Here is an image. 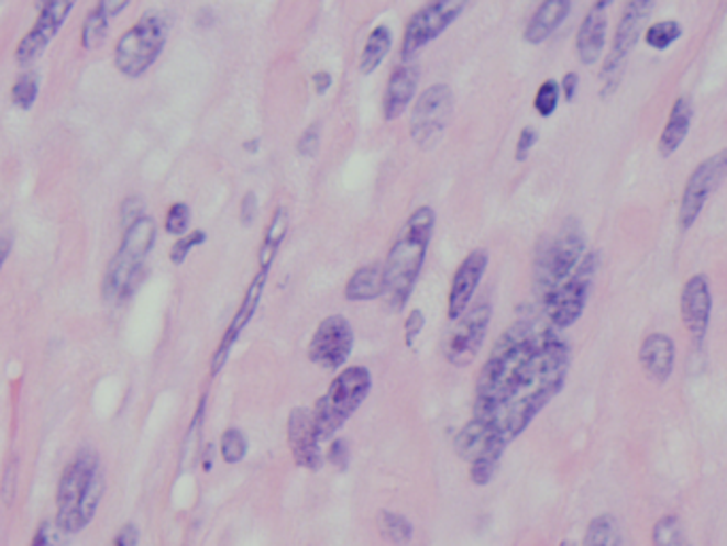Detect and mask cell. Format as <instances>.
Instances as JSON below:
<instances>
[{
	"mask_svg": "<svg viewBox=\"0 0 727 546\" xmlns=\"http://www.w3.org/2000/svg\"><path fill=\"white\" fill-rule=\"evenodd\" d=\"M385 281H383V264L373 261L362 268H357L345 286V298L351 302H362V300H375L383 296Z\"/></svg>",
	"mask_w": 727,
	"mask_h": 546,
	"instance_id": "cell-25",
	"label": "cell"
},
{
	"mask_svg": "<svg viewBox=\"0 0 727 546\" xmlns=\"http://www.w3.org/2000/svg\"><path fill=\"white\" fill-rule=\"evenodd\" d=\"M711 311H713V293H711L708 279L704 275H696L685 283L683 293H681V317H683L690 336L697 345L706 336V330L711 323Z\"/></svg>",
	"mask_w": 727,
	"mask_h": 546,
	"instance_id": "cell-19",
	"label": "cell"
},
{
	"mask_svg": "<svg viewBox=\"0 0 727 546\" xmlns=\"http://www.w3.org/2000/svg\"><path fill=\"white\" fill-rule=\"evenodd\" d=\"M583 546H626L621 525L615 514H598L585 530Z\"/></svg>",
	"mask_w": 727,
	"mask_h": 546,
	"instance_id": "cell-27",
	"label": "cell"
},
{
	"mask_svg": "<svg viewBox=\"0 0 727 546\" xmlns=\"http://www.w3.org/2000/svg\"><path fill=\"white\" fill-rule=\"evenodd\" d=\"M104 472L95 450H79L64 468L56 491V525L63 534L84 532L102 502Z\"/></svg>",
	"mask_w": 727,
	"mask_h": 546,
	"instance_id": "cell-3",
	"label": "cell"
},
{
	"mask_svg": "<svg viewBox=\"0 0 727 546\" xmlns=\"http://www.w3.org/2000/svg\"><path fill=\"white\" fill-rule=\"evenodd\" d=\"M423 325H426L423 313H421L419 309L411 311V315H409L407 322H405V343H407V347H412V345H415V341H417V336L421 334Z\"/></svg>",
	"mask_w": 727,
	"mask_h": 546,
	"instance_id": "cell-42",
	"label": "cell"
},
{
	"mask_svg": "<svg viewBox=\"0 0 727 546\" xmlns=\"http://www.w3.org/2000/svg\"><path fill=\"white\" fill-rule=\"evenodd\" d=\"M205 241H207V234H205L202 230H194L190 234L177 238V243H175L173 249H170V261L177 264V266L184 264L186 257L190 256L191 249L205 245Z\"/></svg>",
	"mask_w": 727,
	"mask_h": 546,
	"instance_id": "cell-37",
	"label": "cell"
},
{
	"mask_svg": "<svg viewBox=\"0 0 727 546\" xmlns=\"http://www.w3.org/2000/svg\"><path fill=\"white\" fill-rule=\"evenodd\" d=\"M255 218H257V198L255 193L247 192L241 200V224L250 227L255 222Z\"/></svg>",
	"mask_w": 727,
	"mask_h": 546,
	"instance_id": "cell-45",
	"label": "cell"
},
{
	"mask_svg": "<svg viewBox=\"0 0 727 546\" xmlns=\"http://www.w3.org/2000/svg\"><path fill=\"white\" fill-rule=\"evenodd\" d=\"M683 34V29L676 20H664V22H656L645 31V43L653 49H668L674 41H679Z\"/></svg>",
	"mask_w": 727,
	"mask_h": 546,
	"instance_id": "cell-32",
	"label": "cell"
},
{
	"mask_svg": "<svg viewBox=\"0 0 727 546\" xmlns=\"http://www.w3.org/2000/svg\"><path fill=\"white\" fill-rule=\"evenodd\" d=\"M466 4L469 2L464 0H437L415 11L403 36V60H411L419 49H423L430 41L439 38L464 13Z\"/></svg>",
	"mask_w": 727,
	"mask_h": 546,
	"instance_id": "cell-10",
	"label": "cell"
},
{
	"mask_svg": "<svg viewBox=\"0 0 727 546\" xmlns=\"http://www.w3.org/2000/svg\"><path fill=\"white\" fill-rule=\"evenodd\" d=\"M287 445L291 450L294 461L305 468L317 472L323 466V455H321V438L317 434L313 417L309 409H294L287 417Z\"/></svg>",
	"mask_w": 727,
	"mask_h": 546,
	"instance_id": "cell-16",
	"label": "cell"
},
{
	"mask_svg": "<svg viewBox=\"0 0 727 546\" xmlns=\"http://www.w3.org/2000/svg\"><path fill=\"white\" fill-rule=\"evenodd\" d=\"M608 4L606 0H601L596 2L581 29H579V34H576V56L579 60L585 66L596 65L602 58V49H604V43H606V29H608Z\"/></svg>",
	"mask_w": 727,
	"mask_h": 546,
	"instance_id": "cell-20",
	"label": "cell"
},
{
	"mask_svg": "<svg viewBox=\"0 0 727 546\" xmlns=\"http://www.w3.org/2000/svg\"><path fill=\"white\" fill-rule=\"evenodd\" d=\"M245 149H250V152H255V149H257V141H255V138H252V143H247V145H245Z\"/></svg>",
	"mask_w": 727,
	"mask_h": 546,
	"instance_id": "cell-49",
	"label": "cell"
},
{
	"mask_svg": "<svg viewBox=\"0 0 727 546\" xmlns=\"http://www.w3.org/2000/svg\"><path fill=\"white\" fill-rule=\"evenodd\" d=\"M638 359L642 370L656 381V383H665L672 375L674 368V343L670 336L662 332L649 334L638 352Z\"/></svg>",
	"mask_w": 727,
	"mask_h": 546,
	"instance_id": "cell-22",
	"label": "cell"
},
{
	"mask_svg": "<svg viewBox=\"0 0 727 546\" xmlns=\"http://www.w3.org/2000/svg\"><path fill=\"white\" fill-rule=\"evenodd\" d=\"M191 211L190 207L186 202H175L168 213H166V220H164V227L168 234L173 236H184L190 227Z\"/></svg>",
	"mask_w": 727,
	"mask_h": 546,
	"instance_id": "cell-36",
	"label": "cell"
},
{
	"mask_svg": "<svg viewBox=\"0 0 727 546\" xmlns=\"http://www.w3.org/2000/svg\"><path fill=\"white\" fill-rule=\"evenodd\" d=\"M726 175L727 149H722L719 154L706 158L690 175V179L685 183V192L681 198V207H679V225L683 230L694 225V222L700 218V213H702V209H704V204H706V200L711 198V193L722 186Z\"/></svg>",
	"mask_w": 727,
	"mask_h": 546,
	"instance_id": "cell-13",
	"label": "cell"
},
{
	"mask_svg": "<svg viewBox=\"0 0 727 546\" xmlns=\"http://www.w3.org/2000/svg\"><path fill=\"white\" fill-rule=\"evenodd\" d=\"M332 86V75L326 73V70H317L313 73V88H316L317 94H326Z\"/></svg>",
	"mask_w": 727,
	"mask_h": 546,
	"instance_id": "cell-47",
	"label": "cell"
},
{
	"mask_svg": "<svg viewBox=\"0 0 727 546\" xmlns=\"http://www.w3.org/2000/svg\"><path fill=\"white\" fill-rule=\"evenodd\" d=\"M569 368V345L551 330L513 323L478 372L473 417L513 443L562 391Z\"/></svg>",
	"mask_w": 727,
	"mask_h": 546,
	"instance_id": "cell-1",
	"label": "cell"
},
{
	"mask_svg": "<svg viewBox=\"0 0 727 546\" xmlns=\"http://www.w3.org/2000/svg\"><path fill=\"white\" fill-rule=\"evenodd\" d=\"M73 4L75 2H70V0L43 2L36 24L32 26L31 33L26 34L22 38V43L18 45L15 58H18L20 65H31L45 52V47L54 41V36L63 29L64 20L73 11Z\"/></svg>",
	"mask_w": 727,
	"mask_h": 546,
	"instance_id": "cell-15",
	"label": "cell"
},
{
	"mask_svg": "<svg viewBox=\"0 0 727 546\" xmlns=\"http://www.w3.org/2000/svg\"><path fill=\"white\" fill-rule=\"evenodd\" d=\"M692 118H694V107H692L690 98H676L672 104V111L668 115V124L660 136V143H658L662 158H670L683 145L690 126H692Z\"/></svg>",
	"mask_w": 727,
	"mask_h": 546,
	"instance_id": "cell-24",
	"label": "cell"
},
{
	"mask_svg": "<svg viewBox=\"0 0 727 546\" xmlns=\"http://www.w3.org/2000/svg\"><path fill=\"white\" fill-rule=\"evenodd\" d=\"M377 523H379L381 536L392 545L407 546L411 543L412 525L405 514L381 511Z\"/></svg>",
	"mask_w": 727,
	"mask_h": 546,
	"instance_id": "cell-29",
	"label": "cell"
},
{
	"mask_svg": "<svg viewBox=\"0 0 727 546\" xmlns=\"http://www.w3.org/2000/svg\"><path fill=\"white\" fill-rule=\"evenodd\" d=\"M653 546H690L685 527L676 514H664L656 521Z\"/></svg>",
	"mask_w": 727,
	"mask_h": 546,
	"instance_id": "cell-30",
	"label": "cell"
},
{
	"mask_svg": "<svg viewBox=\"0 0 727 546\" xmlns=\"http://www.w3.org/2000/svg\"><path fill=\"white\" fill-rule=\"evenodd\" d=\"M560 546H576V543H574V541H569V538H566V541H562V543H560Z\"/></svg>",
	"mask_w": 727,
	"mask_h": 546,
	"instance_id": "cell-50",
	"label": "cell"
},
{
	"mask_svg": "<svg viewBox=\"0 0 727 546\" xmlns=\"http://www.w3.org/2000/svg\"><path fill=\"white\" fill-rule=\"evenodd\" d=\"M489 322L492 304L487 300H478L476 304L469 307V311L455 322V327L444 341V359L458 368L473 364L487 336Z\"/></svg>",
	"mask_w": 727,
	"mask_h": 546,
	"instance_id": "cell-11",
	"label": "cell"
},
{
	"mask_svg": "<svg viewBox=\"0 0 727 546\" xmlns=\"http://www.w3.org/2000/svg\"><path fill=\"white\" fill-rule=\"evenodd\" d=\"M560 90L562 94L566 98V102H572L574 97H576V90H579V75L576 73H566L562 83H560Z\"/></svg>",
	"mask_w": 727,
	"mask_h": 546,
	"instance_id": "cell-46",
	"label": "cell"
},
{
	"mask_svg": "<svg viewBox=\"0 0 727 546\" xmlns=\"http://www.w3.org/2000/svg\"><path fill=\"white\" fill-rule=\"evenodd\" d=\"M434 209L419 207L415 209L409 220L403 224L389 254L383 261V296L394 311L405 309L411 298L412 288L423 268L426 254L434 232Z\"/></svg>",
	"mask_w": 727,
	"mask_h": 546,
	"instance_id": "cell-2",
	"label": "cell"
},
{
	"mask_svg": "<svg viewBox=\"0 0 727 546\" xmlns=\"http://www.w3.org/2000/svg\"><path fill=\"white\" fill-rule=\"evenodd\" d=\"M109 20H111V15L102 7V2H98L96 9L88 13V20L84 22V29H81V45L86 49H95L104 41V36L109 33Z\"/></svg>",
	"mask_w": 727,
	"mask_h": 546,
	"instance_id": "cell-31",
	"label": "cell"
},
{
	"mask_svg": "<svg viewBox=\"0 0 727 546\" xmlns=\"http://www.w3.org/2000/svg\"><path fill=\"white\" fill-rule=\"evenodd\" d=\"M63 536L56 521L54 523L43 521V523H38V527L32 534L31 546H64Z\"/></svg>",
	"mask_w": 727,
	"mask_h": 546,
	"instance_id": "cell-38",
	"label": "cell"
},
{
	"mask_svg": "<svg viewBox=\"0 0 727 546\" xmlns=\"http://www.w3.org/2000/svg\"><path fill=\"white\" fill-rule=\"evenodd\" d=\"M38 94V79L32 73L20 75V79L11 88V100L20 109H31Z\"/></svg>",
	"mask_w": 727,
	"mask_h": 546,
	"instance_id": "cell-35",
	"label": "cell"
},
{
	"mask_svg": "<svg viewBox=\"0 0 727 546\" xmlns=\"http://www.w3.org/2000/svg\"><path fill=\"white\" fill-rule=\"evenodd\" d=\"M9 252H11V241L9 238H0V270L4 266V259L9 256Z\"/></svg>",
	"mask_w": 727,
	"mask_h": 546,
	"instance_id": "cell-48",
	"label": "cell"
},
{
	"mask_svg": "<svg viewBox=\"0 0 727 546\" xmlns=\"http://www.w3.org/2000/svg\"><path fill=\"white\" fill-rule=\"evenodd\" d=\"M585 256V236L579 225H564L537 257L535 281L540 296L562 286Z\"/></svg>",
	"mask_w": 727,
	"mask_h": 546,
	"instance_id": "cell-7",
	"label": "cell"
},
{
	"mask_svg": "<svg viewBox=\"0 0 727 546\" xmlns=\"http://www.w3.org/2000/svg\"><path fill=\"white\" fill-rule=\"evenodd\" d=\"M453 111V94L444 83L421 92L412 107L411 136L421 149H430L441 138Z\"/></svg>",
	"mask_w": 727,
	"mask_h": 546,
	"instance_id": "cell-12",
	"label": "cell"
},
{
	"mask_svg": "<svg viewBox=\"0 0 727 546\" xmlns=\"http://www.w3.org/2000/svg\"><path fill=\"white\" fill-rule=\"evenodd\" d=\"M560 83L555 79H547L540 83L535 97V109L540 118H551L560 104Z\"/></svg>",
	"mask_w": 727,
	"mask_h": 546,
	"instance_id": "cell-34",
	"label": "cell"
},
{
	"mask_svg": "<svg viewBox=\"0 0 727 546\" xmlns=\"http://www.w3.org/2000/svg\"><path fill=\"white\" fill-rule=\"evenodd\" d=\"M570 9H572L570 0H544V2H540L537 13L532 15V20L526 26L524 38L532 45L547 41L551 34L564 24V20L569 18Z\"/></svg>",
	"mask_w": 727,
	"mask_h": 546,
	"instance_id": "cell-23",
	"label": "cell"
},
{
	"mask_svg": "<svg viewBox=\"0 0 727 546\" xmlns=\"http://www.w3.org/2000/svg\"><path fill=\"white\" fill-rule=\"evenodd\" d=\"M328 459L330 464H334L339 470H345L349 466V445L345 438H337L330 443V450H328Z\"/></svg>",
	"mask_w": 727,
	"mask_h": 546,
	"instance_id": "cell-41",
	"label": "cell"
},
{
	"mask_svg": "<svg viewBox=\"0 0 727 546\" xmlns=\"http://www.w3.org/2000/svg\"><path fill=\"white\" fill-rule=\"evenodd\" d=\"M287 225H289V218H287V209L285 207H277L271 222L266 225L264 238H262V247H260V270L271 272V266L275 261V257L279 254L282 245H284L285 236H287Z\"/></svg>",
	"mask_w": 727,
	"mask_h": 546,
	"instance_id": "cell-26",
	"label": "cell"
},
{
	"mask_svg": "<svg viewBox=\"0 0 727 546\" xmlns=\"http://www.w3.org/2000/svg\"><path fill=\"white\" fill-rule=\"evenodd\" d=\"M266 279H268V272H264V270H257V275L253 277L250 288L245 291V298H243V302L239 307V311L234 313L232 322H230L225 334H223L220 347L216 349V354L211 357V375H218L222 370L225 361H228V357H230L232 347H234V343L239 341V336L243 334V330L252 322L253 315H255V311L260 307L264 288H266Z\"/></svg>",
	"mask_w": 727,
	"mask_h": 546,
	"instance_id": "cell-18",
	"label": "cell"
},
{
	"mask_svg": "<svg viewBox=\"0 0 727 546\" xmlns=\"http://www.w3.org/2000/svg\"><path fill=\"white\" fill-rule=\"evenodd\" d=\"M220 453L225 464H239L247 455V436L239 427H228L220 441Z\"/></svg>",
	"mask_w": 727,
	"mask_h": 546,
	"instance_id": "cell-33",
	"label": "cell"
},
{
	"mask_svg": "<svg viewBox=\"0 0 727 546\" xmlns=\"http://www.w3.org/2000/svg\"><path fill=\"white\" fill-rule=\"evenodd\" d=\"M392 49V31L379 24L373 29V33L368 34V41L362 49V58H360V73L362 75H373L381 63L385 60V56Z\"/></svg>",
	"mask_w": 727,
	"mask_h": 546,
	"instance_id": "cell-28",
	"label": "cell"
},
{
	"mask_svg": "<svg viewBox=\"0 0 727 546\" xmlns=\"http://www.w3.org/2000/svg\"><path fill=\"white\" fill-rule=\"evenodd\" d=\"M139 527L134 523H124L120 532L113 536L111 546H136L139 545Z\"/></svg>",
	"mask_w": 727,
	"mask_h": 546,
	"instance_id": "cell-43",
	"label": "cell"
},
{
	"mask_svg": "<svg viewBox=\"0 0 727 546\" xmlns=\"http://www.w3.org/2000/svg\"><path fill=\"white\" fill-rule=\"evenodd\" d=\"M598 266H601V256L596 252L583 256L581 264L574 268V272L562 286H558L555 290L542 296L547 317H549V322L553 323V327H560V330L570 327L583 315L590 291L594 286V277L598 272Z\"/></svg>",
	"mask_w": 727,
	"mask_h": 546,
	"instance_id": "cell-8",
	"label": "cell"
},
{
	"mask_svg": "<svg viewBox=\"0 0 727 546\" xmlns=\"http://www.w3.org/2000/svg\"><path fill=\"white\" fill-rule=\"evenodd\" d=\"M141 218H145L143 215V202H141V198H128L124 207H122V222L128 227V225L139 222Z\"/></svg>",
	"mask_w": 727,
	"mask_h": 546,
	"instance_id": "cell-44",
	"label": "cell"
},
{
	"mask_svg": "<svg viewBox=\"0 0 727 546\" xmlns=\"http://www.w3.org/2000/svg\"><path fill=\"white\" fill-rule=\"evenodd\" d=\"M319 134H321V129L319 124H311L309 129L302 132L296 149L302 158H316L317 149H319Z\"/></svg>",
	"mask_w": 727,
	"mask_h": 546,
	"instance_id": "cell-39",
	"label": "cell"
},
{
	"mask_svg": "<svg viewBox=\"0 0 727 546\" xmlns=\"http://www.w3.org/2000/svg\"><path fill=\"white\" fill-rule=\"evenodd\" d=\"M489 256L485 249L471 252L466 259L460 264V268L453 275L451 290L447 298V317L449 322H458L471 307V300L475 296L476 288L487 270Z\"/></svg>",
	"mask_w": 727,
	"mask_h": 546,
	"instance_id": "cell-17",
	"label": "cell"
},
{
	"mask_svg": "<svg viewBox=\"0 0 727 546\" xmlns=\"http://www.w3.org/2000/svg\"><path fill=\"white\" fill-rule=\"evenodd\" d=\"M168 20L164 13H147L132 29L120 36L115 45V66L126 77H141L150 66L158 60L166 38Z\"/></svg>",
	"mask_w": 727,
	"mask_h": 546,
	"instance_id": "cell-6",
	"label": "cell"
},
{
	"mask_svg": "<svg viewBox=\"0 0 727 546\" xmlns=\"http://www.w3.org/2000/svg\"><path fill=\"white\" fill-rule=\"evenodd\" d=\"M419 86V66L415 63H405L396 66L387 79L385 97H383V115L387 122L398 120L415 98V90Z\"/></svg>",
	"mask_w": 727,
	"mask_h": 546,
	"instance_id": "cell-21",
	"label": "cell"
},
{
	"mask_svg": "<svg viewBox=\"0 0 727 546\" xmlns=\"http://www.w3.org/2000/svg\"><path fill=\"white\" fill-rule=\"evenodd\" d=\"M538 132L532 129V126H526V129L519 132V138H517V147H515V158L517 161L528 160L530 152L535 149L537 145Z\"/></svg>",
	"mask_w": 727,
	"mask_h": 546,
	"instance_id": "cell-40",
	"label": "cell"
},
{
	"mask_svg": "<svg viewBox=\"0 0 727 546\" xmlns=\"http://www.w3.org/2000/svg\"><path fill=\"white\" fill-rule=\"evenodd\" d=\"M156 243V222L152 218H141L139 222L128 225L118 254L109 261L102 296L104 300L120 302L136 290L143 279L145 257L154 249Z\"/></svg>",
	"mask_w": 727,
	"mask_h": 546,
	"instance_id": "cell-5",
	"label": "cell"
},
{
	"mask_svg": "<svg viewBox=\"0 0 727 546\" xmlns=\"http://www.w3.org/2000/svg\"><path fill=\"white\" fill-rule=\"evenodd\" d=\"M353 327L343 315H330L317 325L309 343V359L323 370H339L353 352Z\"/></svg>",
	"mask_w": 727,
	"mask_h": 546,
	"instance_id": "cell-14",
	"label": "cell"
},
{
	"mask_svg": "<svg viewBox=\"0 0 727 546\" xmlns=\"http://www.w3.org/2000/svg\"><path fill=\"white\" fill-rule=\"evenodd\" d=\"M653 4L656 2H651V0H632V2L626 4L621 22L615 31V41H613L610 54L606 56L604 66H602V97L606 98L608 94H613L615 88L619 86L621 73H624L626 63H628V56L632 54L640 34H642L645 22L653 11Z\"/></svg>",
	"mask_w": 727,
	"mask_h": 546,
	"instance_id": "cell-9",
	"label": "cell"
},
{
	"mask_svg": "<svg viewBox=\"0 0 727 546\" xmlns=\"http://www.w3.org/2000/svg\"><path fill=\"white\" fill-rule=\"evenodd\" d=\"M373 387L371 370L364 366H349L326 389L311 411L317 434L323 441H330L348 419L362 406Z\"/></svg>",
	"mask_w": 727,
	"mask_h": 546,
	"instance_id": "cell-4",
	"label": "cell"
}]
</instances>
